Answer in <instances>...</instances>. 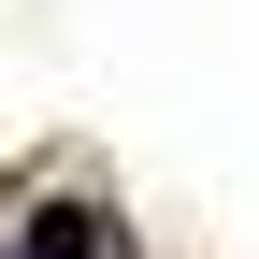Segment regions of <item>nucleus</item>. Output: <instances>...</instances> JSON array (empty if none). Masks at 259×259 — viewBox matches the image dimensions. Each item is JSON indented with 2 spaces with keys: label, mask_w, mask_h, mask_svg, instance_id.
<instances>
[{
  "label": "nucleus",
  "mask_w": 259,
  "mask_h": 259,
  "mask_svg": "<svg viewBox=\"0 0 259 259\" xmlns=\"http://www.w3.org/2000/svg\"><path fill=\"white\" fill-rule=\"evenodd\" d=\"M29 259H101V216H87V202H44V216H29Z\"/></svg>",
  "instance_id": "nucleus-1"
}]
</instances>
